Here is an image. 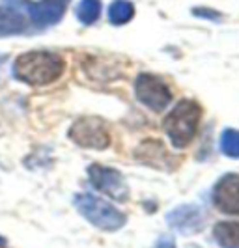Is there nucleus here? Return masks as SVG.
Masks as SVG:
<instances>
[{"label":"nucleus","mask_w":239,"mask_h":248,"mask_svg":"<svg viewBox=\"0 0 239 248\" xmlns=\"http://www.w3.org/2000/svg\"><path fill=\"white\" fill-rule=\"evenodd\" d=\"M65 62L60 54L50 50H30L13 62L12 73L19 82L28 86H47L62 77Z\"/></svg>","instance_id":"1"},{"label":"nucleus","mask_w":239,"mask_h":248,"mask_svg":"<svg viewBox=\"0 0 239 248\" xmlns=\"http://www.w3.org/2000/svg\"><path fill=\"white\" fill-rule=\"evenodd\" d=\"M202 107L192 99H181L164 118L163 127L176 149H183L191 144L200 124Z\"/></svg>","instance_id":"2"},{"label":"nucleus","mask_w":239,"mask_h":248,"mask_svg":"<svg viewBox=\"0 0 239 248\" xmlns=\"http://www.w3.org/2000/svg\"><path fill=\"white\" fill-rule=\"evenodd\" d=\"M73 205L92 226L103 232H116L124 228L127 222L126 215L120 209H116L112 203L94 194H77Z\"/></svg>","instance_id":"3"},{"label":"nucleus","mask_w":239,"mask_h":248,"mask_svg":"<svg viewBox=\"0 0 239 248\" xmlns=\"http://www.w3.org/2000/svg\"><path fill=\"white\" fill-rule=\"evenodd\" d=\"M67 137L77 146L86 149H107L111 144V135L107 124L96 116L79 118L75 124L69 127Z\"/></svg>","instance_id":"4"},{"label":"nucleus","mask_w":239,"mask_h":248,"mask_svg":"<svg viewBox=\"0 0 239 248\" xmlns=\"http://www.w3.org/2000/svg\"><path fill=\"white\" fill-rule=\"evenodd\" d=\"M135 95L144 107H148L153 112L164 110L172 101L170 88L166 86L157 75L151 73H140L137 77V80H135Z\"/></svg>","instance_id":"5"},{"label":"nucleus","mask_w":239,"mask_h":248,"mask_svg":"<svg viewBox=\"0 0 239 248\" xmlns=\"http://www.w3.org/2000/svg\"><path fill=\"white\" fill-rule=\"evenodd\" d=\"M88 177L94 188L105 192L107 196L114 198L116 202H126L127 196H129V188L126 185L124 175L114 168L101 166V164H92L88 168Z\"/></svg>","instance_id":"6"},{"label":"nucleus","mask_w":239,"mask_h":248,"mask_svg":"<svg viewBox=\"0 0 239 248\" xmlns=\"http://www.w3.org/2000/svg\"><path fill=\"white\" fill-rule=\"evenodd\" d=\"M12 2L25 6L36 26H49L58 23L69 4V0H12Z\"/></svg>","instance_id":"7"},{"label":"nucleus","mask_w":239,"mask_h":248,"mask_svg":"<svg viewBox=\"0 0 239 248\" xmlns=\"http://www.w3.org/2000/svg\"><path fill=\"white\" fill-rule=\"evenodd\" d=\"M166 224L185 235H196L206 226V213L194 203H185L166 215Z\"/></svg>","instance_id":"8"},{"label":"nucleus","mask_w":239,"mask_h":248,"mask_svg":"<svg viewBox=\"0 0 239 248\" xmlns=\"http://www.w3.org/2000/svg\"><path fill=\"white\" fill-rule=\"evenodd\" d=\"M213 203L221 213L238 215L239 213V175L224 174L213 188Z\"/></svg>","instance_id":"9"},{"label":"nucleus","mask_w":239,"mask_h":248,"mask_svg":"<svg viewBox=\"0 0 239 248\" xmlns=\"http://www.w3.org/2000/svg\"><path fill=\"white\" fill-rule=\"evenodd\" d=\"M135 157L139 159V162L150 164L153 168H161V170H170L172 168L170 162L174 161L159 140H146V142H142L139 149L135 151Z\"/></svg>","instance_id":"10"},{"label":"nucleus","mask_w":239,"mask_h":248,"mask_svg":"<svg viewBox=\"0 0 239 248\" xmlns=\"http://www.w3.org/2000/svg\"><path fill=\"white\" fill-rule=\"evenodd\" d=\"M26 30V17L12 6H0V37L15 36Z\"/></svg>","instance_id":"11"},{"label":"nucleus","mask_w":239,"mask_h":248,"mask_svg":"<svg viewBox=\"0 0 239 248\" xmlns=\"http://www.w3.org/2000/svg\"><path fill=\"white\" fill-rule=\"evenodd\" d=\"M213 237L221 248H239V222L215 224Z\"/></svg>","instance_id":"12"},{"label":"nucleus","mask_w":239,"mask_h":248,"mask_svg":"<svg viewBox=\"0 0 239 248\" xmlns=\"http://www.w3.org/2000/svg\"><path fill=\"white\" fill-rule=\"evenodd\" d=\"M135 15V6L127 0H114L109 8V21L116 26H122L129 23Z\"/></svg>","instance_id":"13"},{"label":"nucleus","mask_w":239,"mask_h":248,"mask_svg":"<svg viewBox=\"0 0 239 248\" xmlns=\"http://www.w3.org/2000/svg\"><path fill=\"white\" fill-rule=\"evenodd\" d=\"M101 15V0H80L77 6V19L82 25H94Z\"/></svg>","instance_id":"14"},{"label":"nucleus","mask_w":239,"mask_h":248,"mask_svg":"<svg viewBox=\"0 0 239 248\" xmlns=\"http://www.w3.org/2000/svg\"><path fill=\"white\" fill-rule=\"evenodd\" d=\"M221 151L230 159H239V131L224 129L221 135Z\"/></svg>","instance_id":"15"},{"label":"nucleus","mask_w":239,"mask_h":248,"mask_svg":"<svg viewBox=\"0 0 239 248\" xmlns=\"http://www.w3.org/2000/svg\"><path fill=\"white\" fill-rule=\"evenodd\" d=\"M192 13H194L196 17H207V19H213V21L221 17L217 12H213V10H207V8H194V10H192Z\"/></svg>","instance_id":"16"},{"label":"nucleus","mask_w":239,"mask_h":248,"mask_svg":"<svg viewBox=\"0 0 239 248\" xmlns=\"http://www.w3.org/2000/svg\"><path fill=\"white\" fill-rule=\"evenodd\" d=\"M155 248H176V243H174L172 237H161V239L157 241Z\"/></svg>","instance_id":"17"},{"label":"nucleus","mask_w":239,"mask_h":248,"mask_svg":"<svg viewBox=\"0 0 239 248\" xmlns=\"http://www.w3.org/2000/svg\"><path fill=\"white\" fill-rule=\"evenodd\" d=\"M4 63H6V58L0 56V78H2V67H4Z\"/></svg>","instance_id":"18"},{"label":"nucleus","mask_w":239,"mask_h":248,"mask_svg":"<svg viewBox=\"0 0 239 248\" xmlns=\"http://www.w3.org/2000/svg\"><path fill=\"white\" fill-rule=\"evenodd\" d=\"M4 245H6V239H4V237H0V247H4Z\"/></svg>","instance_id":"19"}]
</instances>
